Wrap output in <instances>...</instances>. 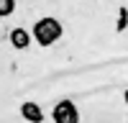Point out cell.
I'll use <instances>...</instances> for the list:
<instances>
[{
	"label": "cell",
	"instance_id": "6",
	"mask_svg": "<svg viewBox=\"0 0 128 123\" xmlns=\"http://www.w3.org/2000/svg\"><path fill=\"white\" fill-rule=\"evenodd\" d=\"M126 18H128V8H120V20H118V31L126 28Z\"/></svg>",
	"mask_w": 128,
	"mask_h": 123
},
{
	"label": "cell",
	"instance_id": "5",
	"mask_svg": "<svg viewBox=\"0 0 128 123\" xmlns=\"http://www.w3.org/2000/svg\"><path fill=\"white\" fill-rule=\"evenodd\" d=\"M13 10H16V0H0V18L13 16Z\"/></svg>",
	"mask_w": 128,
	"mask_h": 123
},
{
	"label": "cell",
	"instance_id": "3",
	"mask_svg": "<svg viewBox=\"0 0 128 123\" xmlns=\"http://www.w3.org/2000/svg\"><path fill=\"white\" fill-rule=\"evenodd\" d=\"M8 38H10V46H13V49H28V44H31V38H34V34H28L26 28H13Z\"/></svg>",
	"mask_w": 128,
	"mask_h": 123
},
{
	"label": "cell",
	"instance_id": "7",
	"mask_svg": "<svg viewBox=\"0 0 128 123\" xmlns=\"http://www.w3.org/2000/svg\"><path fill=\"white\" fill-rule=\"evenodd\" d=\"M123 100H126V105H128V87H126V95H123Z\"/></svg>",
	"mask_w": 128,
	"mask_h": 123
},
{
	"label": "cell",
	"instance_id": "4",
	"mask_svg": "<svg viewBox=\"0 0 128 123\" xmlns=\"http://www.w3.org/2000/svg\"><path fill=\"white\" fill-rule=\"evenodd\" d=\"M20 116L28 123H41L44 120V110H41L36 102H23V105H20Z\"/></svg>",
	"mask_w": 128,
	"mask_h": 123
},
{
	"label": "cell",
	"instance_id": "1",
	"mask_svg": "<svg viewBox=\"0 0 128 123\" xmlns=\"http://www.w3.org/2000/svg\"><path fill=\"white\" fill-rule=\"evenodd\" d=\"M34 41L38 46H51V44H56V41L62 38V34H64V28H62V23L56 18H51V16H46V18H41V20H36L34 23Z\"/></svg>",
	"mask_w": 128,
	"mask_h": 123
},
{
	"label": "cell",
	"instance_id": "2",
	"mask_svg": "<svg viewBox=\"0 0 128 123\" xmlns=\"http://www.w3.org/2000/svg\"><path fill=\"white\" fill-rule=\"evenodd\" d=\"M51 118H54V123H80V110L72 100H59L54 105Z\"/></svg>",
	"mask_w": 128,
	"mask_h": 123
}]
</instances>
